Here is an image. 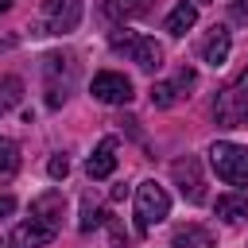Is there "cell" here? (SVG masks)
I'll return each instance as SVG.
<instances>
[{"mask_svg":"<svg viewBox=\"0 0 248 248\" xmlns=\"http://www.w3.org/2000/svg\"><path fill=\"white\" fill-rule=\"evenodd\" d=\"M194 81H198V74H194L190 66H182L178 78H174V89H194Z\"/></svg>","mask_w":248,"mask_h":248,"instance_id":"obj_21","label":"cell"},{"mask_svg":"<svg viewBox=\"0 0 248 248\" xmlns=\"http://www.w3.org/2000/svg\"><path fill=\"white\" fill-rule=\"evenodd\" d=\"M167 213H170V198H167V190H163L155 178L140 182V186H136V229H140V232H151Z\"/></svg>","mask_w":248,"mask_h":248,"instance_id":"obj_1","label":"cell"},{"mask_svg":"<svg viewBox=\"0 0 248 248\" xmlns=\"http://www.w3.org/2000/svg\"><path fill=\"white\" fill-rule=\"evenodd\" d=\"M12 209H16V198L8 190H0V217H12Z\"/></svg>","mask_w":248,"mask_h":248,"instance_id":"obj_22","label":"cell"},{"mask_svg":"<svg viewBox=\"0 0 248 248\" xmlns=\"http://www.w3.org/2000/svg\"><path fill=\"white\" fill-rule=\"evenodd\" d=\"M217 120L221 124H229V128H236V124H248V70L229 85V89H221V97H217Z\"/></svg>","mask_w":248,"mask_h":248,"instance_id":"obj_4","label":"cell"},{"mask_svg":"<svg viewBox=\"0 0 248 248\" xmlns=\"http://www.w3.org/2000/svg\"><path fill=\"white\" fill-rule=\"evenodd\" d=\"M19 89H23V85H19V78H0V112H4V108H12V105L19 101Z\"/></svg>","mask_w":248,"mask_h":248,"instance_id":"obj_19","label":"cell"},{"mask_svg":"<svg viewBox=\"0 0 248 248\" xmlns=\"http://www.w3.org/2000/svg\"><path fill=\"white\" fill-rule=\"evenodd\" d=\"M170 244L174 248H213V232L205 225H182V229H174Z\"/></svg>","mask_w":248,"mask_h":248,"instance_id":"obj_12","label":"cell"},{"mask_svg":"<svg viewBox=\"0 0 248 248\" xmlns=\"http://www.w3.org/2000/svg\"><path fill=\"white\" fill-rule=\"evenodd\" d=\"M232 19H248V4H244V0L232 4Z\"/></svg>","mask_w":248,"mask_h":248,"instance_id":"obj_24","label":"cell"},{"mask_svg":"<svg viewBox=\"0 0 248 248\" xmlns=\"http://www.w3.org/2000/svg\"><path fill=\"white\" fill-rule=\"evenodd\" d=\"M202 4H217V0H202Z\"/></svg>","mask_w":248,"mask_h":248,"instance_id":"obj_25","label":"cell"},{"mask_svg":"<svg viewBox=\"0 0 248 248\" xmlns=\"http://www.w3.org/2000/svg\"><path fill=\"white\" fill-rule=\"evenodd\" d=\"M174 101H178L174 81H155V85H151V105H155V108H170Z\"/></svg>","mask_w":248,"mask_h":248,"instance_id":"obj_15","label":"cell"},{"mask_svg":"<svg viewBox=\"0 0 248 248\" xmlns=\"http://www.w3.org/2000/svg\"><path fill=\"white\" fill-rule=\"evenodd\" d=\"M0 248H8V244H4V240H0Z\"/></svg>","mask_w":248,"mask_h":248,"instance_id":"obj_26","label":"cell"},{"mask_svg":"<svg viewBox=\"0 0 248 248\" xmlns=\"http://www.w3.org/2000/svg\"><path fill=\"white\" fill-rule=\"evenodd\" d=\"M112 46H116V50H124V54H128L140 70H147V74L163 66V46H159L155 39H147V35H132V31H124V27H120V31L112 35Z\"/></svg>","mask_w":248,"mask_h":248,"instance_id":"obj_3","label":"cell"},{"mask_svg":"<svg viewBox=\"0 0 248 248\" xmlns=\"http://www.w3.org/2000/svg\"><path fill=\"white\" fill-rule=\"evenodd\" d=\"M97 225H105V213L85 198V202H81V221H78V229H81V232H89V229H97Z\"/></svg>","mask_w":248,"mask_h":248,"instance_id":"obj_17","label":"cell"},{"mask_svg":"<svg viewBox=\"0 0 248 248\" xmlns=\"http://www.w3.org/2000/svg\"><path fill=\"white\" fill-rule=\"evenodd\" d=\"M54 225H46V221H39V217H31V221H19L16 225V232H12V240H8V248H39V244H50L54 240Z\"/></svg>","mask_w":248,"mask_h":248,"instance_id":"obj_7","label":"cell"},{"mask_svg":"<svg viewBox=\"0 0 248 248\" xmlns=\"http://www.w3.org/2000/svg\"><path fill=\"white\" fill-rule=\"evenodd\" d=\"M209 163H213L217 178H225L229 186H248V147L217 140L209 147Z\"/></svg>","mask_w":248,"mask_h":248,"instance_id":"obj_2","label":"cell"},{"mask_svg":"<svg viewBox=\"0 0 248 248\" xmlns=\"http://www.w3.org/2000/svg\"><path fill=\"white\" fill-rule=\"evenodd\" d=\"M46 170H50V178H58V182H62V178L70 174V159H66V155H54V159L46 163Z\"/></svg>","mask_w":248,"mask_h":248,"instance_id":"obj_20","label":"cell"},{"mask_svg":"<svg viewBox=\"0 0 248 248\" xmlns=\"http://www.w3.org/2000/svg\"><path fill=\"white\" fill-rule=\"evenodd\" d=\"M143 8H147V0H108L105 4L108 16H140Z\"/></svg>","mask_w":248,"mask_h":248,"instance_id":"obj_18","label":"cell"},{"mask_svg":"<svg viewBox=\"0 0 248 248\" xmlns=\"http://www.w3.org/2000/svg\"><path fill=\"white\" fill-rule=\"evenodd\" d=\"M0 12H4V0H0Z\"/></svg>","mask_w":248,"mask_h":248,"instance_id":"obj_27","label":"cell"},{"mask_svg":"<svg viewBox=\"0 0 248 248\" xmlns=\"http://www.w3.org/2000/svg\"><path fill=\"white\" fill-rule=\"evenodd\" d=\"M213 213H217L221 221H229V225L244 221V217H248V194H244V190H229V194H221V198L213 202Z\"/></svg>","mask_w":248,"mask_h":248,"instance_id":"obj_9","label":"cell"},{"mask_svg":"<svg viewBox=\"0 0 248 248\" xmlns=\"http://www.w3.org/2000/svg\"><path fill=\"white\" fill-rule=\"evenodd\" d=\"M108 236H112V248H128V236L120 232V225H108Z\"/></svg>","mask_w":248,"mask_h":248,"instance_id":"obj_23","label":"cell"},{"mask_svg":"<svg viewBox=\"0 0 248 248\" xmlns=\"http://www.w3.org/2000/svg\"><path fill=\"white\" fill-rule=\"evenodd\" d=\"M194 23H198V8H194L190 0H182V4H174V8H170V16H167L163 31H170V35H186Z\"/></svg>","mask_w":248,"mask_h":248,"instance_id":"obj_13","label":"cell"},{"mask_svg":"<svg viewBox=\"0 0 248 248\" xmlns=\"http://www.w3.org/2000/svg\"><path fill=\"white\" fill-rule=\"evenodd\" d=\"M62 190H46V194H39L35 202H31V213L39 217V221H46V225H54L58 229V217H62Z\"/></svg>","mask_w":248,"mask_h":248,"instance_id":"obj_11","label":"cell"},{"mask_svg":"<svg viewBox=\"0 0 248 248\" xmlns=\"http://www.w3.org/2000/svg\"><path fill=\"white\" fill-rule=\"evenodd\" d=\"M89 89H93V97L105 101V105H128V101L136 97V93H132V81H128L124 74H116V70H101Z\"/></svg>","mask_w":248,"mask_h":248,"instance_id":"obj_5","label":"cell"},{"mask_svg":"<svg viewBox=\"0 0 248 248\" xmlns=\"http://www.w3.org/2000/svg\"><path fill=\"white\" fill-rule=\"evenodd\" d=\"M116 170V140H101L93 147V155L85 159V174L89 178H108Z\"/></svg>","mask_w":248,"mask_h":248,"instance_id":"obj_8","label":"cell"},{"mask_svg":"<svg viewBox=\"0 0 248 248\" xmlns=\"http://www.w3.org/2000/svg\"><path fill=\"white\" fill-rule=\"evenodd\" d=\"M46 12L54 16V23H50V31H58V35H62V31H74V23L81 19V8H78L74 0H70V8H66V16L58 12V0H46Z\"/></svg>","mask_w":248,"mask_h":248,"instance_id":"obj_14","label":"cell"},{"mask_svg":"<svg viewBox=\"0 0 248 248\" xmlns=\"http://www.w3.org/2000/svg\"><path fill=\"white\" fill-rule=\"evenodd\" d=\"M16 167H19V147L0 136V174H12Z\"/></svg>","mask_w":248,"mask_h":248,"instance_id":"obj_16","label":"cell"},{"mask_svg":"<svg viewBox=\"0 0 248 248\" xmlns=\"http://www.w3.org/2000/svg\"><path fill=\"white\" fill-rule=\"evenodd\" d=\"M229 46H232V39H229V27H213V35L202 43V62H209V66H221V62L229 58Z\"/></svg>","mask_w":248,"mask_h":248,"instance_id":"obj_10","label":"cell"},{"mask_svg":"<svg viewBox=\"0 0 248 248\" xmlns=\"http://www.w3.org/2000/svg\"><path fill=\"white\" fill-rule=\"evenodd\" d=\"M170 174H174V182H178V190H182V198L186 202H205V190H202V167H198V159L194 155H186V159H178L174 167H170Z\"/></svg>","mask_w":248,"mask_h":248,"instance_id":"obj_6","label":"cell"}]
</instances>
